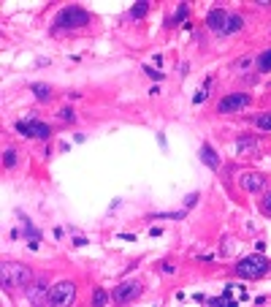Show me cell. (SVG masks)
Returning a JSON list of instances; mask_svg holds the SVG:
<instances>
[{
  "mask_svg": "<svg viewBox=\"0 0 271 307\" xmlns=\"http://www.w3.org/2000/svg\"><path fill=\"white\" fill-rule=\"evenodd\" d=\"M30 90H33V96H36L38 101H49V98H52V87H49L46 82H36Z\"/></svg>",
  "mask_w": 271,
  "mask_h": 307,
  "instance_id": "4fadbf2b",
  "label": "cell"
},
{
  "mask_svg": "<svg viewBox=\"0 0 271 307\" xmlns=\"http://www.w3.org/2000/svg\"><path fill=\"white\" fill-rule=\"evenodd\" d=\"M76 299V286L71 280H60L49 286V296H46V304H71Z\"/></svg>",
  "mask_w": 271,
  "mask_h": 307,
  "instance_id": "277c9868",
  "label": "cell"
},
{
  "mask_svg": "<svg viewBox=\"0 0 271 307\" xmlns=\"http://www.w3.org/2000/svg\"><path fill=\"white\" fill-rule=\"evenodd\" d=\"M201 161H204L209 169H217V166H220V158L214 155V149H212L209 144H204V147H201Z\"/></svg>",
  "mask_w": 271,
  "mask_h": 307,
  "instance_id": "7c38bea8",
  "label": "cell"
},
{
  "mask_svg": "<svg viewBox=\"0 0 271 307\" xmlns=\"http://www.w3.org/2000/svg\"><path fill=\"white\" fill-rule=\"evenodd\" d=\"M22 226H25V234H27V245H30V250H36L38 248V242H41V234H38V228L36 226H30V220L22 215Z\"/></svg>",
  "mask_w": 271,
  "mask_h": 307,
  "instance_id": "8fae6325",
  "label": "cell"
},
{
  "mask_svg": "<svg viewBox=\"0 0 271 307\" xmlns=\"http://www.w3.org/2000/svg\"><path fill=\"white\" fill-rule=\"evenodd\" d=\"M182 19H187V6H179L177 14H174V19L171 22H182Z\"/></svg>",
  "mask_w": 271,
  "mask_h": 307,
  "instance_id": "603a6c76",
  "label": "cell"
},
{
  "mask_svg": "<svg viewBox=\"0 0 271 307\" xmlns=\"http://www.w3.org/2000/svg\"><path fill=\"white\" fill-rule=\"evenodd\" d=\"M141 291H144V286H141V283H136V280H125V283H119V286L111 291V299H114V302H130V299H136L141 294Z\"/></svg>",
  "mask_w": 271,
  "mask_h": 307,
  "instance_id": "5b68a950",
  "label": "cell"
},
{
  "mask_svg": "<svg viewBox=\"0 0 271 307\" xmlns=\"http://www.w3.org/2000/svg\"><path fill=\"white\" fill-rule=\"evenodd\" d=\"M147 11H149V3H147V0H139V3H136L133 9H130V17H133V19H141Z\"/></svg>",
  "mask_w": 271,
  "mask_h": 307,
  "instance_id": "2e32d148",
  "label": "cell"
},
{
  "mask_svg": "<svg viewBox=\"0 0 271 307\" xmlns=\"http://www.w3.org/2000/svg\"><path fill=\"white\" fill-rule=\"evenodd\" d=\"M106 302H109V294H106V291H100V288H95L92 291V304L95 307H103Z\"/></svg>",
  "mask_w": 271,
  "mask_h": 307,
  "instance_id": "ac0fdd59",
  "label": "cell"
},
{
  "mask_svg": "<svg viewBox=\"0 0 271 307\" xmlns=\"http://www.w3.org/2000/svg\"><path fill=\"white\" fill-rule=\"evenodd\" d=\"M258 68L260 71H271V49H266V52L258 54Z\"/></svg>",
  "mask_w": 271,
  "mask_h": 307,
  "instance_id": "e0dca14e",
  "label": "cell"
},
{
  "mask_svg": "<svg viewBox=\"0 0 271 307\" xmlns=\"http://www.w3.org/2000/svg\"><path fill=\"white\" fill-rule=\"evenodd\" d=\"M46 296H49V286H46V283H33V286L27 288L30 302H46Z\"/></svg>",
  "mask_w": 271,
  "mask_h": 307,
  "instance_id": "30bf717a",
  "label": "cell"
},
{
  "mask_svg": "<svg viewBox=\"0 0 271 307\" xmlns=\"http://www.w3.org/2000/svg\"><path fill=\"white\" fill-rule=\"evenodd\" d=\"M225 22H228V14L222 9H214V11H209V17H206V25H209L214 33H222V30H225Z\"/></svg>",
  "mask_w": 271,
  "mask_h": 307,
  "instance_id": "9c48e42d",
  "label": "cell"
},
{
  "mask_svg": "<svg viewBox=\"0 0 271 307\" xmlns=\"http://www.w3.org/2000/svg\"><path fill=\"white\" fill-rule=\"evenodd\" d=\"M90 25V14L79 6H65L57 17H54V27L57 30H74V27H84Z\"/></svg>",
  "mask_w": 271,
  "mask_h": 307,
  "instance_id": "3957f363",
  "label": "cell"
},
{
  "mask_svg": "<svg viewBox=\"0 0 271 307\" xmlns=\"http://www.w3.org/2000/svg\"><path fill=\"white\" fill-rule=\"evenodd\" d=\"M30 283H33V272H30L25 264H17V261L3 264V288L6 291L30 286Z\"/></svg>",
  "mask_w": 271,
  "mask_h": 307,
  "instance_id": "7a4b0ae2",
  "label": "cell"
},
{
  "mask_svg": "<svg viewBox=\"0 0 271 307\" xmlns=\"http://www.w3.org/2000/svg\"><path fill=\"white\" fill-rule=\"evenodd\" d=\"M258 128L260 131H271V114H260L258 117Z\"/></svg>",
  "mask_w": 271,
  "mask_h": 307,
  "instance_id": "44dd1931",
  "label": "cell"
},
{
  "mask_svg": "<svg viewBox=\"0 0 271 307\" xmlns=\"http://www.w3.org/2000/svg\"><path fill=\"white\" fill-rule=\"evenodd\" d=\"M239 185L244 188V191H250V193H255V191H260V188H266V177L263 174H258V171H247V174H242L239 177Z\"/></svg>",
  "mask_w": 271,
  "mask_h": 307,
  "instance_id": "ba28073f",
  "label": "cell"
},
{
  "mask_svg": "<svg viewBox=\"0 0 271 307\" xmlns=\"http://www.w3.org/2000/svg\"><path fill=\"white\" fill-rule=\"evenodd\" d=\"M236 30H242V17L239 14H228V22H225L222 33H236Z\"/></svg>",
  "mask_w": 271,
  "mask_h": 307,
  "instance_id": "5bb4252c",
  "label": "cell"
},
{
  "mask_svg": "<svg viewBox=\"0 0 271 307\" xmlns=\"http://www.w3.org/2000/svg\"><path fill=\"white\" fill-rule=\"evenodd\" d=\"M60 117H62V120H74V112H71V109H62V112H60Z\"/></svg>",
  "mask_w": 271,
  "mask_h": 307,
  "instance_id": "484cf974",
  "label": "cell"
},
{
  "mask_svg": "<svg viewBox=\"0 0 271 307\" xmlns=\"http://www.w3.org/2000/svg\"><path fill=\"white\" fill-rule=\"evenodd\" d=\"M17 131L25 133V136H33V139H49L52 128L41 120H30V122H17Z\"/></svg>",
  "mask_w": 271,
  "mask_h": 307,
  "instance_id": "52a82bcc",
  "label": "cell"
},
{
  "mask_svg": "<svg viewBox=\"0 0 271 307\" xmlns=\"http://www.w3.org/2000/svg\"><path fill=\"white\" fill-rule=\"evenodd\" d=\"M247 147H250V149H252V147H255V139H247V136H242V139H239V141H236V149H239V152H244V149H247Z\"/></svg>",
  "mask_w": 271,
  "mask_h": 307,
  "instance_id": "ffe728a7",
  "label": "cell"
},
{
  "mask_svg": "<svg viewBox=\"0 0 271 307\" xmlns=\"http://www.w3.org/2000/svg\"><path fill=\"white\" fill-rule=\"evenodd\" d=\"M3 166H6V169L17 166V149H14V147H6V149H3Z\"/></svg>",
  "mask_w": 271,
  "mask_h": 307,
  "instance_id": "9a60e30c",
  "label": "cell"
},
{
  "mask_svg": "<svg viewBox=\"0 0 271 307\" xmlns=\"http://www.w3.org/2000/svg\"><path fill=\"white\" fill-rule=\"evenodd\" d=\"M260 207H263V212H266V215H271V191L260 199Z\"/></svg>",
  "mask_w": 271,
  "mask_h": 307,
  "instance_id": "7402d4cb",
  "label": "cell"
},
{
  "mask_svg": "<svg viewBox=\"0 0 271 307\" xmlns=\"http://www.w3.org/2000/svg\"><path fill=\"white\" fill-rule=\"evenodd\" d=\"M74 245L82 248V245H87V239H84V237H74Z\"/></svg>",
  "mask_w": 271,
  "mask_h": 307,
  "instance_id": "4316f807",
  "label": "cell"
},
{
  "mask_svg": "<svg viewBox=\"0 0 271 307\" xmlns=\"http://www.w3.org/2000/svg\"><path fill=\"white\" fill-rule=\"evenodd\" d=\"M250 106V96L247 93H230L217 104V112L228 114V112H239V109H247Z\"/></svg>",
  "mask_w": 271,
  "mask_h": 307,
  "instance_id": "8992f818",
  "label": "cell"
},
{
  "mask_svg": "<svg viewBox=\"0 0 271 307\" xmlns=\"http://www.w3.org/2000/svg\"><path fill=\"white\" fill-rule=\"evenodd\" d=\"M268 269H271L268 258L260 256V253L244 256L242 261L236 264V274H239V278H247V280H258V278H263V274H266Z\"/></svg>",
  "mask_w": 271,
  "mask_h": 307,
  "instance_id": "6da1fadb",
  "label": "cell"
},
{
  "mask_svg": "<svg viewBox=\"0 0 271 307\" xmlns=\"http://www.w3.org/2000/svg\"><path fill=\"white\" fill-rule=\"evenodd\" d=\"M198 199H201L198 193H190L187 199H185V207H195V204H198Z\"/></svg>",
  "mask_w": 271,
  "mask_h": 307,
  "instance_id": "cb8c5ba5",
  "label": "cell"
},
{
  "mask_svg": "<svg viewBox=\"0 0 271 307\" xmlns=\"http://www.w3.org/2000/svg\"><path fill=\"white\" fill-rule=\"evenodd\" d=\"M144 71H147L149 76H152V79H163V74H160V71H155V68H149V66H144Z\"/></svg>",
  "mask_w": 271,
  "mask_h": 307,
  "instance_id": "d4e9b609",
  "label": "cell"
},
{
  "mask_svg": "<svg viewBox=\"0 0 271 307\" xmlns=\"http://www.w3.org/2000/svg\"><path fill=\"white\" fill-rule=\"evenodd\" d=\"M155 220H182L185 212H163V215H152Z\"/></svg>",
  "mask_w": 271,
  "mask_h": 307,
  "instance_id": "d6986e66",
  "label": "cell"
}]
</instances>
